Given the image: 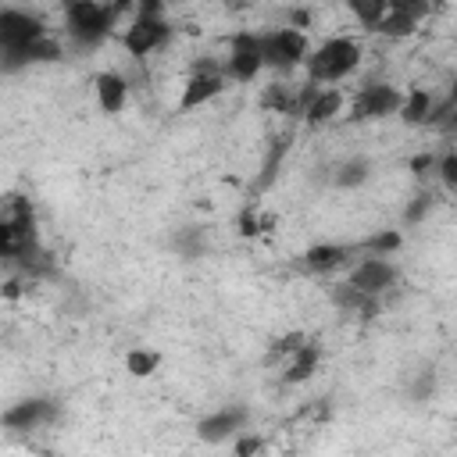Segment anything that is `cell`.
I'll return each mask as SVG.
<instances>
[{"mask_svg": "<svg viewBox=\"0 0 457 457\" xmlns=\"http://www.w3.org/2000/svg\"><path fill=\"white\" fill-rule=\"evenodd\" d=\"M61 11H64V29L75 50H96L118 21V7L100 0H61Z\"/></svg>", "mask_w": 457, "mask_h": 457, "instance_id": "1", "label": "cell"}, {"mask_svg": "<svg viewBox=\"0 0 457 457\" xmlns=\"http://www.w3.org/2000/svg\"><path fill=\"white\" fill-rule=\"evenodd\" d=\"M357 64H361V46H357V39H350V36H332V39H325V43H321L314 54H307V61H303L307 79H314V82H339V79H346Z\"/></svg>", "mask_w": 457, "mask_h": 457, "instance_id": "2", "label": "cell"}, {"mask_svg": "<svg viewBox=\"0 0 457 457\" xmlns=\"http://www.w3.org/2000/svg\"><path fill=\"white\" fill-rule=\"evenodd\" d=\"M261 57H264V68L271 71H293L296 64L307 61V36L289 25L275 32H261Z\"/></svg>", "mask_w": 457, "mask_h": 457, "instance_id": "3", "label": "cell"}, {"mask_svg": "<svg viewBox=\"0 0 457 457\" xmlns=\"http://www.w3.org/2000/svg\"><path fill=\"white\" fill-rule=\"evenodd\" d=\"M225 79L236 82H253L264 71V57H261V32H236L228 39V57L221 64Z\"/></svg>", "mask_w": 457, "mask_h": 457, "instance_id": "4", "label": "cell"}, {"mask_svg": "<svg viewBox=\"0 0 457 457\" xmlns=\"http://www.w3.org/2000/svg\"><path fill=\"white\" fill-rule=\"evenodd\" d=\"M400 104H403V93L393 89L389 82H364L361 93L353 96L350 121H382V118L396 114Z\"/></svg>", "mask_w": 457, "mask_h": 457, "instance_id": "5", "label": "cell"}, {"mask_svg": "<svg viewBox=\"0 0 457 457\" xmlns=\"http://www.w3.org/2000/svg\"><path fill=\"white\" fill-rule=\"evenodd\" d=\"M57 418H61V403L57 400H50V396H25V400L11 403L0 421L11 432H32V428L54 425Z\"/></svg>", "mask_w": 457, "mask_h": 457, "instance_id": "6", "label": "cell"}, {"mask_svg": "<svg viewBox=\"0 0 457 457\" xmlns=\"http://www.w3.org/2000/svg\"><path fill=\"white\" fill-rule=\"evenodd\" d=\"M246 421H250V411H246V403H225V407H218L214 414L200 418V425H196V436H200L204 443L218 446V443H228V439H236V436L246 428Z\"/></svg>", "mask_w": 457, "mask_h": 457, "instance_id": "7", "label": "cell"}, {"mask_svg": "<svg viewBox=\"0 0 457 457\" xmlns=\"http://www.w3.org/2000/svg\"><path fill=\"white\" fill-rule=\"evenodd\" d=\"M171 39V25L164 18H132V25L121 32V46L129 50V57H146L154 50H161Z\"/></svg>", "mask_w": 457, "mask_h": 457, "instance_id": "8", "label": "cell"}, {"mask_svg": "<svg viewBox=\"0 0 457 457\" xmlns=\"http://www.w3.org/2000/svg\"><path fill=\"white\" fill-rule=\"evenodd\" d=\"M39 36H46V25H43L39 14L18 11V7H4V14H0V50L29 46Z\"/></svg>", "mask_w": 457, "mask_h": 457, "instance_id": "9", "label": "cell"}, {"mask_svg": "<svg viewBox=\"0 0 457 457\" xmlns=\"http://www.w3.org/2000/svg\"><path fill=\"white\" fill-rule=\"evenodd\" d=\"M396 278H400V271H396L393 261H386V257H378V253H364V257L350 268V278H346V282H353V286L364 289V293L382 296L386 289L396 286Z\"/></svg>", "mask_w": 457, "mask_h": 457, "instance_id": "10", "label": "cell"}, {"mask_svg": "<svg viewBox=\"0 0 457 457\" xmlns=\"http://www.w3.org/2000/svg\"><path fill=\"white\" fill-rule=\"evenodd\" d=\"M0 57H4V61H0L4 71L14 75V71H21V68H29V64H54V61H61V57H64V43L54 39V36H39V39H32L29 46L0 50Z\"/></svg>", "mask_w": 457, "mask_h": 457, "instance_id": "11", "label": "cell"}, {"mask_svg": "<svg viewBox=\"0 0 457 457\" xmlns=\"http://www.w3.org/2000/svg\"><path fill=\"white\" fill-rule=\"evenodd\" d=\"M353 253H361V246H350V243H314L300 264L307 275H328V271H339L353 261Z\"/></svg>", "mask_w": 457, "mask_h": 457, "instance_id": "12", "label": "cell"}, {"mask_svg": "<svg viewBox=\"0 0 457 457\" xmlns=\"http://www.w3.org/2000/svg\"><path fill=\"white\" fill-rule=\"evenodd\" d=\"M328 296H332V303H336L343 314H357L361 321H371V318L382 314V296L364 293V289H357L353 282H339V286H332Z\"/></svg>", "mask_w": 457, "mask_h": 457, "instance_id": "13", "label": "cell"}, {"mask_svg": "<svg viewBox=\"0 0 457 457\" xmlns=\"http://www.w3.org/2000/svg\"><path fill=\"white\" fill-rule=\"evenodd\" d=\"M221 89H225V71H189V79L182 86L179 111H196V107L211 104Z\"/></svg>", "mask_w": 457, "mask_h": 457, "instance_id": "14", "label": "cell"}, {"mask_svg": "<svg viewBox=\"0 0 457 457\" xmlns=\"http://www.w3.org/2000/svg\"><path fill=\"white\" fill-rule=\"evenodd\" d=\"M289 143H293V132H278V136L268 143V154H264L261 175L253 179V196H261V193H268V189H271V182L278 179V168H282V161H286V154H289Z\"/></svg>", "mask_w": 457, "mask_h": 457, "instance_id": "15", "label": "cell"}, {"mask_svg": "<svg viewBox=\"0 0 457 457\" xmlns=\"http://www.w3.org/2000/svg\"><path fill=\"white\" fill-rule=\"evenodd\" d=\"M93 82H96V104H100V111H104V114H121V107H125V100H129V82H125V75H118V71H100Z\"/></svg>", "mask_w": 457, "mask_h": 457, "instance_id": "16", "label": "cell"}, {"mask_svg": "<svg viewBox=\"0 0 457 457\" xmlns=\"http://www.w3.org/2000/svg\"><path fill=\"white\" fill-rule=\"evenodd\" d=\"M318 364H321V343H318V339H307V343L289 357V364H286V371H282V382H286V386H300V382H307V378L318 371Z\"/></svg>", "mask_w": 457, "mask_h": 457, "instance_id": "17", "label": "cell"}, {"mask_svg": "<svg viewBox=\"0 0 457 457\" xmlns=\"http://www.w3.org/2000/svg\"><path fill=\"white\" fill-rule=\"evenodd\" d=\"M211 239H207V228L204 225H179L171 232V250L182 257V261H200L207 253Z\"/></svg>", "mask_w": 457, "mask_h": 457, "instance_id": "18", "label": "cell"}, {"mask_svg": "<svg viewBox=\"0 0 457 457\" xmlns=\"http://www.w3.org/2000/svg\"><path fill=\"white\" fill-rule=\"evenodd\" d=\"M261 104L268 111H278V114H293L300 118V89L296 86H282V82H271L261 96Z\"/></svg>", "mask_w": 457, "mask_h": 457, "instance_id": "19", "label": "cell"}, {"mask_svg": "<svg viewBox=\"0 0 457 457\" xmlns=\"http://www.w3.org/2000/svg\"><path fill=\"white\" fill-rule=\"evenodd\" d=\"M432 104H436V96H432L428 89H421V86H411V89L403 93V104H400V118H403L407 125H425V118H428Z\"/></svg>", "mask_w": 457, "mask_h": 457, "instance_id": "20", "label": "cell"}, {"mask_svg": "<svg viewBox=\"0 0 457 457\" xmlns=\"http://www.w3.org/2000/svg\"><path fill=\"white\" fill-rule=\"evenodd\" d=\"M371 171H375V164H371L368 157H346L343 164H336L332 182H336L339 189H357V186H364V182L371 179Z\"/></svg>", "mask_w": 457, "mask_h": 457, "instance_id": "21", "label": "cell"}, {"mask_svg": "<svg viewBox=\"0 0 457 457\" xmlns=\"http://www.w3.org/2000/svg\"><path fill=\"white\" fill-rule=\"evenodd\" d=\"M339 107H343V93H339V89H321V93L311 100L303 121H311V125H328V121L339 114Z\"/></svg>", "mask_w": 457, "mask_h": 457, "instance_id": "22", "label": "cell"}, {"mask_svg": "<svg viewBox=\"0 0 457 457\" xmlns=\"http://www.w3.org/2000/svg\"><path fill=\"white\" fill-rule=\"evenodd\" d=\"M375 32H378V36H386V39H411V36L418 32V18L400 14V11H389V14L375 25Z\"/></svg>", "mask_w": 457, "mask_h": 457, "instance_id": "23", "label": "cell"}, {"mask_svg": "<svg viewBox=\"0 0 457 457\" xmlns=\"http://www.w3.org/2000/svg\"><path fill=\"white\" fill-rule=\"evenodd\" d=\"M157 368H161V353H157V350L136 346V350L125 353V371H129L132 378H150Z\"/></svg>", "mask_w": 457, "mask_h": 457, "instance_id": "24", "label": "cell"}, {"mask_svg": "<svg viewBox=\"0 0 457 457\" xmlns=\"http://www.w3.org/2000/svg\"><path fill=\"white\" fill-rule=\"evenodd\" d=\"M346 7H350V14H353L364 29H371V32H375V25L389 14V0H346Z\"/></svg>", "mask_w": 457, "mask_h": 457, "instance_id": "25", "label": "cell"}, {"mask_svg": "<svg viewBox=\"0 0 457 457\" xmlns=\"http://www.w3.org/2000/svg\"><path fill=\"white\" fill-rule=\"evenodd\" d=\"M400 246H403L400 228H382V232H375V236H368V239L361 243V253H378V257H389V253H396Z\"/></svg>", "mask_w": 457, "mask_h": 457, "instance_id": "26", "label": "cell"}, {"mask_svg": "<svg viewBox=\"0 0 457 457\" xmlns=\"http://www.w3.org/2000/svg\"><path fill=\"white\" fill-rule=\"evenodd\" d=\"M432 207H436V196H432L428 189H418V193L407 200V207H403V221H407V225H421V221L432 214Z\"/></svg>", "mask_w": 457, "mask_h": 457, "instance_id": "27", "label": "cell"}, {"mask_svg": "<svg viewBox=\"0 0 457 457\" xmlns=\"http://www.w3.org/2000/svg\"><path fill=\"white\" fill-rule=\"evenodd\" d=\"M264 228H271V218H261V214H257V200H250V204L239 211V236H243V239H253V236H261Z\"/></svg>", "mask_w": 457, "mask_h": 457, "instance_id": "28", "label": "cell"}, {"mask_svg": "<svg viewBox=\"0 0 457 457\" xmlns=\"http://www.w3.org/2000/svg\"><path fill=\"white\" fill-rule=\"evenodd\" d=\"M303 343H307L303 332H286V336H278V339L271 343V353H268V357H271V361H289Z\"/></svg>", "mask_w": 457, "mask_h": 457, "instance_id": "29", "label": "cell"}, {"mask_svg": "<svg viewBox=\"0 0 457 457\" xmlns=\"http://www.w3.org/2000/svg\"><path fill=\"white\" fill-rule=\"evenodd\" d=\"M411 400L414 403H425V400H432L436 396V371L432 368H421L418 375H414V382H411Z\"/></svg>", "mask_w": 457, "mask_h": 457, "instance_id": "30", "label": "cell"}, {"mask_svg": "<svg viewBox=\"0 0 457 457\" xmlns=\"http://www.w3.org/2000/svg\"><path fill=\"white\" fill-rule=\"evenodd\" d=\"M439 182L450 189V193H457V150H450V154H443L439 157Z\"/></svg>", "mask_w": 457, "mask_h": 457, "instance_id": "31", "label": "cell"}, {"mask_svg": "<svg viewBox=\"0 0 457 457\" xmlns=\"http://www.w3.org/2000/svg\"><path fill=\"white\" fill-rule=\"evenodd\" d=\"M389 11H400V14H411V18H428L432 11V0H389Z\"/></svg>", "mask_w": 457, "mask_h": 457, "instance_id": "32", "label": "cell"}, {"mask_svg": "<svg viewBox=\"0 0 457 457\" xmlns=\"http://www.w3.org/2000/svg\"><path fill=\"white\" fill-rule=\"evenodd\" d=\"M436 168H439V157H436L432 150H421V154H414V157H411V171H414L418 179H425V175H428V171H436Z\"/></svg>", "mask_w": 457, "mask_h": 457, "instance_id": "33", "label": "cell"}, {"mask_svg": "<svg viewBox=\"0 0 457 457\" xmlns=\"http://www.w3.org/2000/svg\"><path fill=\"white\" fill-rule=\"evenodd\" d=\"M232 450H236V457H250V453H261L264 450V439L261 436H236V443H232Z\"/></svg>", "mask_w": 457, "mask_h": 457, "instance_id": "34", "label": "cell"}, {"mask_svg": "<svg viewBox=\"0 0 457 457\" xmlns=\"http://www.w3.org/2000/svg\"><path fill=\"white\" fill-rule=\"evenodd\" d=\"M164 4L168 0H139L136 4V14L139 18H164Z\"/></svg>", "mask_w": 457, "mask_h": 457, "instance_id": "35", "label": "cell"}, {"mask_svg": "<svg viewBox=\"0 0 457 457\" xmlns=\"http://www.w3.org/2000/svg\"><path fill=\"white\" fill-rule=\"evenodd\" d=\"M307 25H311V11L293 7V11H289V29H307Z\"/></svg>", "mask_w": 457, "mask_h": 457, "instance_id": "36", "label": "cell"}, {"mask_svg": "<svg viewBox=\"0 0 457 457\" xmlns=\"http://www.w3.org/2000/svg\"><path fill=\"white\" fill-rule=\"evenodd\" d=\"M257 0H225V7L228 11H246V7H253Z\"/></svg>", "mask_w": 457, "mask_h": 457, "instance_id": "37", "label": "cell"}, {"mask_svg": "<svg viewBox=\"0 0 457 457\" xmlns=\"http://www.w3.org/2000/svg\"><path fill=\"white\" fill-rule=\"evenodd\" d=\"M18 293H21V282H18V278H11V282H7V289H4V296H11V300H14Z\"/></svg>", "mask_w": 457, "mask_h": 457, "instance_id": "38", "label": "cell"}, {"mask_svg": "<svg viewBox=\"0 0 457 457\" xmlns=\"http://www.w3.org/2000/svg\"><path fill=\"white\" fill-rule=\"evenodd\" d=\"M111 4H114V7H118V14H125V11H129V7H136V4H139V0H111Z\"/></svg>", "mask_w": 457, "mask_h": 457, "instance_id": "39", "label": "cell"}, {"mask_svg": "<svg viewBox=\"0 0 457 457\" xmlns=\"http://www.w3.org/2000/svg\"><path fill=\"white\" fill-rule=\"evenodd\" d=\"M446 100H450V104H457V75H453V82H450V93H446Z\"/></svg>", "mask_w": 457, "mask_h": 457, "instance_id": "40", "label": "cell"}, {"mask_svg": "<svg viewBox=\"0 0 457 457\" xmlns=\"http://www.w3.org/2000/svg\"><path fill=\"white\" fill-rule=\"evenodd\" d=\"M450 139H457V132H453V136H450Z\"/></svg>", "mask_w": 457, "mask_h": 457, "instance_id": "41", "label": "cell"}]
</instances>
